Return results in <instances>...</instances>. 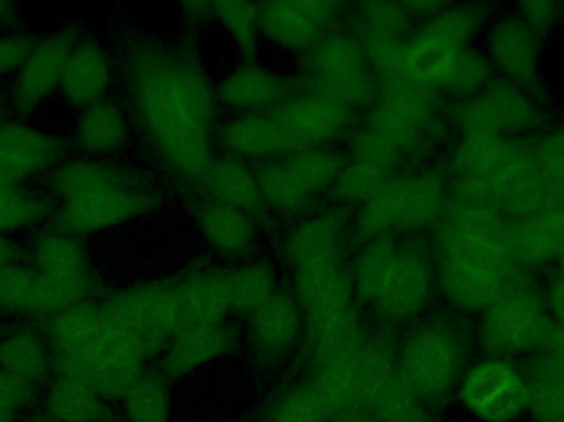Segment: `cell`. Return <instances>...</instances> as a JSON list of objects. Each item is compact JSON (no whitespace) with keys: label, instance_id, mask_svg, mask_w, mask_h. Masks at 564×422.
<instances>
[{"label":"cell","instance_id":"obj_25","mask_svg":"<svg viewBox=\"0 0 564 422\" xmlns=\"http://www.w3.org/2000/svg\"><path fill=\"white\" fill-rule=\"evenodd\" d=\"M115 78L116 62L108 46L83 32L66 62L59 101L73 111H82L109 98Z\"/></svg>","mask_w":564,"mask_h":422},{"label":"cell","instance_id":"obj_27","mask_svg":"<svg viewBox=\"0 0 564 422\" xmlns=\"http://www.w3.org/2000/svg\"><path fill=\"white\" fill-rule=\"evenodd\" d=\"M299 86L254 63L231 69L217 88L218 105L237 116L263 115L291 98Z\"/></svg>","mask_w":564,"mask_h":422},{"label":"cell","instance_id":"obj_50","mask_svg":"<svg viewBox=\"0 0 564 422\" xmlns=\"http://www.w3.org/2000/svg\"><path fill=\"white\" fill-rule=\"evenodd\" d=\"M22 10L17 3L0 0V30L17 29L22 23Z\"/></svg>","mask_w":564,"mask_h":422},{"label":"cell","instance_id":"obj_33","mask_svg":"<svg viewBox=\"0 0 564 422\" xmlns=\"http://www.w3.org/2000/svg\"><path fill=\"white\" fill-rule=\"evenodd\" d=\"M195 221L208 248L224 258H241L257 242V218L248 213L207 201L198 208Z\"/></svg>","mask_w":564,"mask_h":422},{"label":"cell","instance_id":"obj_28","mask_svg":"<svg viewBox=\"0 0 564 422\" xmlns=\"http://www.w3.org/2000/svg\"><path fill=\"white\" fill-rule=\"evenodd\" d=\"M510 252L523 272L558 264L564 251V207L546 205L542 210L510 223Z\"/></svg>","mask_w":564,"mask_h":422},{"label":"cell","instance_id":"obj_11","mask_svg":"<svg viewBox=\"0 0 564 422\" xmlns=\"http://www.w3.org/2000/svg\"><path fill=\"white\" fill-rule=\"evenodd\" d=\"M23 259L35 272L39 284L36 318L46 322L68 309L95 301L98 274L85 239L46 225L33 232Z\"/></svg>","mask_w":564,"mask_h":422},{"label":"cell","instance_id":"obj_32","mask_svg":"<svg viewBox=\"0 0 564 422\" xmlns=\"http://www.w3.org/2000/svg\"><path fill=\"white\" fill-rule=\"evenodd\" d=\"M231 344L234 337L225 324L182 328L165 348L162 370L171 378L185 377L224 357Z\"/></svg>","mask_w":564,"mask_h":422},{"label":"cell","instance_id":"obj_13","mask_svg":"<svg viewBox=\"0 0 564 422\" xmlns=\"http://www.w3.org/2000/svg\"><path fill=\"white\" fill-rule=\"evenodd\" d=\"M467 355L466 338L456 325L427 322L404 342L397 371L421 403H441L459 387Z\"/></svg>","mask_w":564,"mask_h":422},{"label":"cell","instance_id":"obj_53","mask_svg":"<svg viewBox=\"0 0 564 422\" xmlns=\"http://www.w3.org/2000/svg\"><path fill=\"white\" fill-rule=\"evenodd\" d=\"M398 422H440V421L434 420V418L431 416L430 413H426V411L423 410V407H417L416 410L411 411L410 414H406V416H404L403 420H400Z\"/></svg>","mask_w":564,"mask_h":422},{"label":"cell","instance_id":"obj_42","mask_svg":"<svg viewBox=\"0 0 564 422\" xmlns=\"http://www.w3.org/2000/svg\"><path fill=\"white\" fill-rule=\"evenodd\" d=\"M533 154L539 165L540 178L546 202L564 207V128L542 131L532 138Z\"/></svg>","mask_w":564,"mask_h":422},{"label":"cell","instance_id":"obj_58","mask_svg":"<svg viewBox=\"0 0 564 422\" xmlns=\"http://www.w3.org/2000/svg\"><path fill=\"white\" fill-rule=\"evenodd\" d=\"M563 128H564V93H563Z\"/></svg>","mask_w":564,"mask_h":422},{"label":"cell","instance_id":"obj_43","mask_svg":"<svg viewBox=\"0 0 564 422\" xmlns=\"http://www.w3.org/2000/svg\"><path fill=\"white\" fill-rule=\"evenodd\" d=\"M39 284L25 259L0 268V312L36 318Z\"/></svg>","mask_w":564,"mask_h":422},{"label":"cell","instance_id":"obj_5","mask_svg":"<svg viewBox=\"0 0 564 422\" xmlns=\"http://www.w3.org/2000/svg\"><path fill=\"white\" fill-rule=\"evenodd\" d=\"M444 172L451 198L482 205L509 223L549 205L532 138L459 136Z\"/></svg>","mask_w":564,"mask_h":422},{"label":"cell","instance_id":"obj_37","mask_svg":"<svg viewBox=\"0 0 564 422\" xmlns=\"http://www.w3.org/2000/svg\"><path fill=\"white\" fill-rule=\"evenodd\" d=\"M529 411L535 422L564 414V355L542 351L527 371Z\"/></svg>","mask_w":564,"mask_h":422},{"label":"cell","instance_id":"obj_15","mask_svg":"<svg viewBox=\"0 0 564 422\" xmlns=\"http://www.w3.org/2000/svg\"><path fill=\"white\" fill-rule=\"evenodd\" d=\"M447 125L457 136L530 139L545 131L546 108L539 93L496 78L473 98L456 102Z\"/></svg>","mask_w":564,"mask_h":422},{"label":"cell","instance_id":"obj_6","mask_svg":"<svg viewBox=\"0 0 564 422\" xmlns=\"http://www.w3.org/2000/svg\"><path fill=\"white\" fill-rule=\"evenodd\" d=\"M53 374L82 381L102 400L124 398L144 375L145 355L89 301L45 322Z\"/></svg>","mask_w":564,"mask_h":422},{"label":"cell","instance_id":"obj_55","mask_svg":"<svg viewBox=\"0 0 564 422\" xmlns=\"http://www.w3.org/2000/svg\"><path fill=\"white\" fill-rule=\"evenodd\" d=\"M556 266H558V271L564 274V251L562 252V256H560L558 264Z\"/></svg>","mask_w":564,"mask_h":422},{"label":"cell","instance_id":"obj_8","mask_svg":"<svg viewBox=\"0 0 564 422\" xmlns=\"http://www.w3.org/2000/svg\"><path fill=\"white\" fill-rule=\"evenodd\" d=\"M361 245L350 268L355 299L387 322L420 317L437 288L430 246L414 238H378Z\"/></svg>","mask_w":564,"mask_h":422},{"label":"cell","instance_id":"obj_44","mask_svg":"<svg viewBox=\"0 0 564 422\" xmlns=\"http://www.w3.org/2000/svg\"><path fill=\"white\" fill-rule=\"evenodd\" d=\"M122 400L131 422H169L171 394L161 377L142 375Z\"/></svg>","mask_w":564,"mask_h":422},{"label":"cell","instance_id":"obj_46","mask_svg":"<svg viewBox=\"0 0 564 422\" xmlns=\"http://www.w3.org/2000/svg\"><path fill=\"white\" fill-rule=\"evenodd\" d=\"M516 15L545 42L550 36L555 35L556 30L564 22V3L546 2V0H535V2H522L516 7Z\"/></svg>","mask_w":564,"mask_h":422},{"label":"cell","instance_id":"obj_17","mask_svg":"<svg viewBox=\"0 0 564 422\" xmlns=\"http://www.w3.org/2000/svg\"><path fill=\"white\" fill-rule=\"evenodd\" d=\"M344 159L330 149L299 152L267 162L258 172L267 210L299 215L332 192Z\"/></svg>","mask_w":564,"mask_h":422},{"label":"cell","instance_id":"obj_7","mask_svg":"<svg viewBox=\"0 0 564 422\" xmlns=\"http://www.w3.org/2000/svg\"><path fill=\"white\" fill-rule=\"evenodd\" d=\"M351 116L345 106L314 89L297 91L263 115L235 116L217 131L225 155L267 162L299 152L328 149L348 131Z\"/></svg>","mask_w":564,"mask_h":422},{"label":"cell","instance_id":"obj_24","mask_svg":"<svg viewBox=\"0 0 564 422\" xmlns=\"http://www.w3.org/2000/svg\"><path fill=\"white\" fill-rule=\"evenodd\" d=\"M292 295L305 327L357 311L350 268L345 258L292 271Z\"/></svg>","mask_w":564,"mask_h":422},{"label":"cell","instance_id":"obj_18","mask_svg":"<svg viewBox=\"0 0 564 422\" xmlns=\"http://www.w3.org/2000/svg\"><path fill=\"white\" fill-rule=\"evenodd\" d=\"M82 35L78 25L65 23L36 36L6 93L7 105L15 118H35L58 96L69 53Z\"/></svg>","mask_w":564,"mask_h":422},{"label":"cell","instance_id":"obj_52","mask_svg":"<svg viewBox=\"0 0 564 422\" xmlns=\"http://www.w3.org/2000/svg\"><path fill=\"white\" fill-rule=\"evenodd\" d=\"M328 422H375V420L365 410H348Z\"/></svg>","mask_w":564,"mask_h":422},{"label":"cell","instance_id":"obj_26","mask_svg":"<svg viewBox=\"0 0 564 422\" xmlns=\"http://www.w3.org/2000/svg\"><path fill=\"white\" fill-rule=\"evenodd\" d=\"M132 119L128 108L112 98L102 99L76 112L69 132V149L79 158L112 161L129 145Z\"/></svg>","mask_w":564,"mask_h":422},{"label":"cell","instance_id":"obj_57","mask_svg":"<svg viewBox=\"0 0 564 422\" xmlns=\"http://www.w3.org/2000/svg\"><path fill=\"white\" fill-rule=\"evenodd\" d=\"M29 422H52L50 420H42V418H36V420H32V421H29Z\"/></svg>","mask_w":564,"mask_h":422},{"label":"cell","instance_id":"obj_36","mask_svg":"<svg viewBox=\"0 0 564 422\" xmlns=\"http://www.w3.org/2000/svg\"><path fill=\"white\" fill-rule=\"evenodd\" d=\"M50 221L52 205L45 192L0 178V238L36 232Z\"/></svg>","mask_w":564,"mask_h":422},{"label":"cell","instance_id":"obj_1","mask_svg":"<svg viewBox=\"0 0 564 422\" xmlns=\"http://www.w3.org/2000/svg\"><path fill=\"white\" fill-rule=\"evenodd\" d=\"M128 111L159 164L185 184H200L217 145V89L188 50L128 35L119 55Z\"/></svg>","mask_w":564,"mask_h":422},{"label":"cell","instance_id":"obj_45","mask_svg":"<svg viewBox=\"0 0 564 422\" xmlns=\"http://www.w3.org/2000/svg\"><path fill=\"white\" fill-rule=\"evenodd\" d=\"M327 411L315 397L314 391L305 387L284 394L273 408L267 422H328Z\"/></svg>","mask_w":564,"mask_h":422},{"label":"cell","instance_id":"obj_38","mask_svg":"<svg viewBox=\"0 0 564 422\" xmlns=\"http://www.w3.org/2000/svg\"><path fill=\"white\" fill-rule=\"evenodd\" d=\"M46 411L52 422H101L106 408L88 385L56 377L46 394Z\"/></svg>","mask_w":564,"mask_h":422},{"label":"cell","instance_id":"obj_3","mask_svg":"<svg viewBox=\"0 0 564 422\" xmlns=\"http://www.w3.org/2000/svg\"><path fill=\"white\" fill-rule=\"evenodd\" d=\"M510 223L496 212L451 198L433 228L437 289L453 307L482 314L520 274L509 242Z\"/></svg>","mask_w":564,"mask_h":422},{"label":"cell","instance_id":"obj_9","mask_svg":"<svg viewBox=\"0 0 564 422\" xmlns=\"http://www.w3.org/2000/svg\"><path fill=\"white\" fill-rule=\"evenodd\" d=\"M441 99L400 83H380L373 105L351 134L350 158L394 174L430 151L443 134Z\"/></svg>","mask_w":564,"mask_h":422},{"label":"cell","instance_id":"obj_56","mask_svg":"<svg viewBox=\"0 0 564 422\" xmlns=\"http://www.w3.org/2000/svg\"><path fill=\"white\" fill-rule=\"evenodd\" d=\"M546 422H564V414H562V416H558V418H553V420H550Z\"/></svg>","mask_w":564,"mask_h":422},{"label":"cell","instance_id":"obj_21","mask_svg":"<svg viewBox=\"0 0 564 422\" xmlns=\"http://www.w3.org/2000/svg\"><path fill=\"white\" fill-rule=\"evenodd\" d=\"M345 10L338 2L261 3V35L284 52L305 55L337 32Z\"/></svg>","mask_w":564,"mask_h":422},{"label":"cell","instance_id":"obj_31","mask_svg":"<svg viewBox=\"0 0 564 422\" xmlns=\"http://www.w3.org/2000/svg\"><path fill=\"white\" fill-rule=\"evenodd\" d=\"M200 184L208 201L215 204L248 213L254 218L267 210L258 172L241 159L230 155L215 159Z\"/></svg>","mask_w":564,"mask_h":422},{"label":"cell","instance_id":"obj_14","mask_svg":"<svg viewBox=\"0 0 564 422\" xmlns=\"http://www.w3.org/2000/svg\"><path fill=\"white\" fill-rule=\"evenodd\" d=\"M302 86L335 99L355 115L373 105L380 83L358 40L337 30L305 53Z\"/></svg>","mask_w":564,"mask_h":422},{"label":"cell","instance_id":"obj_19","mask_svg":"<svg viewBox=\"0 0 564 422\" xmlns=\"http://www.w3.org/2000/svg\"><path fill=\"white\" fill-rule=\"evenodd\" d=\"M63 136L33 119L7 118L0 126V178L12 184L45 182L68 158Z\"/></svg>","mask_w":564,"mask_h":422},{"label":"cell","instance_id":"obj_23","mask_svg":"<svg viewBox=\"0 0 564 422\" xmlns=\"http://www.w3.org/2000/svg\"><path fill=\"white\" fill-rule=\"evenodd\" d=\"M416 19L421 17L414 2H361L351 9L348 32L367 53L378 79L390 68L398 50L413 32Z\"/></svg>","mask_w":564,"mask_h":422},{"label":"cell","instance_id":"obj_16","mask_svg":"<svg viewBox=\"0 0 564 422\" xmlns=\"http://www.w3.org/2000/svg\"><path fill=\"white\" fill-rule=\"evenodd\" d=\"M112 324L145 355L165 351L177 334L174 282L152 281L128 285L101 301Z\"/></svg>","mask_w":564,"mask_h":422},{"label":"cell","instance_id":"obj_41","mask_svg":"<svg viewBox=\"0 0 564 422\" xmlns=\"http://www.w3.org/2000/svg\"><path fill=\"white\" fill-rule=\"evenodd\" d=\"M208 17L217 20L230 36L238 52L253 58L260 46L261 3L253 2H210Z\"/></svg>","mask_w":564,"mask_h":422},{"label":"cell","instance_id":"obj_4","mask_svg":"<svg viewBox=\"0 0 564 422\" xmlns=\"http://www.w3.org/2000/svg\"><path fill=\"white\" fill-rule=\"evenodd\" d=\"M45 185L50 225L82 239L144 218L161 205L148 175L115 161L68 155Z\"/></svg>","mask_w":564,"mask_h":422},{"label":"cell","instance_id":"obj_2","mask_svg":"<svg viewBox=\"0 0 564 422\" xmlns=\"http://www.w3.org/2000/svg\"><path fill=\"white\" fill-rule=\"evenodd\" d=\"M486 3H441L421 20L378 83H400L437 99L466 101L496 79L474 40L489 25Z\"/></svg>","mask_w":564,"mask_h":422},{"label":"cell","instance_id":"obj_35","mask_svg":"<svg viewBox=\"0 0 564 422\" xmlns=\"http://www.w3.org/2000/svg\"><path fill=\"white\" fill-rule=\"evenodd\" d=\"M254 344L267 355L284 354L301 332L302 315L294 295L278 291L250 315Z\"/></svg>","mask_w":564,"mask_h":422},{"label":"cell","instance_id":"obj_40","mask_svg":"<svg viewBox=\"0 0 564 422\" xmlns=\"http://www.w3.org/2000/svg\"><path fill=\"white\" fill-rule=\"evenodd\" d=\"M227 279L231 312H238L248 317L280 291L273 268L264 262L241 266L234 271H227Z\"/></svg>","mask_w":564,"mask_h":422},{"label":"cell","instance_id":"obj_12","mask_svg":"<svg viewBox=\"0 0 564 422\" xmlns=\"http://www.w3.org/2000/svg\"><path fill=\"white\" fill-rule=\"evenodd\" d=\"M552 331L545 292L522 271L480 314L479 342L489 357L512 361L542 354Z\"/></svg>","mask_w":564,"mask_h":422},{"label":"cell","instance_id":"obj_34","mask_svg":"<svg viewBox=\"0 0 564 422\" xmlns=\"http://www.w3.org/2000/svg\"><path fill=\"white\" fill-rule=\"evenodd\" d=\"M0 370L36 387L53 371L52 348L45 334L19 327L0 337Z\"/></svg>","mask_w":564,"mask_h":422},{"label":"cell","instance_id":"obj_47","mask_svg":"<svg viewBox=\"0 0 564 422\" xmlns=\"http://www.w3.org/2000/svg\"><path fill=\"white\" fill-rule=\"evenodd\" d=\"M36 35L29 30H0V82H10L25 62Z\"/></svg>","mask_w":564,"mask_h":422},{"label":"cell","instance_id":"obj_39","mask_svg":"<svg viewBox=\"0 0 564 422\" xmlns=\"http://www.w3.org/2000/svg\"><path fill=\"white\" fill-rule=\"evenodd\" d=\"M393 175L397 174L383 165L364 159L348 158L341 165L330 194L337 198L338 204L360 208L371 201Z\"/></svg>","mask_w":564,"mask_h":422},{"label":"cell","instance_id":"obj_10","mask_svg":"<svg viewBox=\"0 0 564 422\" xmlns=\"http://www.w3.org/2000/svg\"><path fill=\"white\" fill-rule=\"evenodd\" d=\"M451 202L444 169L401 171L358 208L355 236L361 242L378 238H413L433 229Z\"/></svg>","mask_w":564,"mask_h":422},{"label":"cell","instance_id":"obj_30","mask_svg":"<svg viewBox=\"0 0 564 422\" xmlns=\"http://www.w3.org/2000/svg\"><path fill=\"white\" fill-rule=\"evenodd\" d=\"M348 226L338 212H321L299 223L284 241L292 271L345 258Z\"/></svg>","mask_w":564,"mask_h":422},{"label":"cell","instance_id":"obj_51","mask_svg":"<svg viewBox=\"0 0 564 422\" xmlns=\"http://www.w3.org/2000/svg\"><path fill=\"white\" fill-rule=\"evenodd\" d=\"M23 258L22 249L15 239L0 238V268Z\"/></svg>","mask_w":564,"mask_h":422},{"label":"cell","instance_id":"obj_54","mask_svg":"<svg viewBox=\"0 0 564 422\" xmlns=\"http://www.w3.org/2000/svg\"><path fill=\"white\" fill-rule=\"evenodd\" d=\"M9 105H7V98L6 95H2L0 93V126H2V122L6 121L7 118H9Z\"/></svg>","mask_w":564,"mask_h":422},{"label":"cell","instance_id":"obj_20","mask_svg":"<svg viewBox=\"0 0 564 422\" xmlns=\"http://www.w3.org/2000/svg\"><path fill=\"white\" fill-rule=\"evenodd\" d=\"M457 388L467 413L482 422H510L529 411L525 371L510 360L477 361L464 371Z\"/></svg>","mask_w":564,"mask_h":422},{"label":"cell","instance_id":"obj_48","mask_svg":"<svg viewBox=\"0 0 564 422\" xmlns=\"http://www.w3.org/2000/svg\"><path fill=\"white\" fill-rule=\"evenodd\" d=\"M35 387L0 370V422H13L17 413L29 407Z\"/></svg>","mask_w":564,"mask_h":422},{"label":"cell","instance_id":"obj_29","mask_svg":"<svg viewBox=\"0 0 564 422\" xmlns=\"http://www.w3.org/2000/svg\"><path fill=\"white\" fill-rule=\"evenodd\" d=\"M172 282L177 302V332L225 324L231 314L227 272L198 269Z\"/></svg>","mask_w":564,"mask_h":422},{"label":"cell","instance_id":"obj_49","mask_svg":"<svg viewBox=\"0 0 564 422\" xmlns=\"http://www.w3.org/2000/svg\"><path fill=\"white\" fill-rule=\"evenodd\" d=\"M543 292L553 322L552 335L564 338V274L555 272L549 284L543 288Z\"/></svg>","mask_w":564,"mask_h":422},{"label":"cell","instance_id":"obj_22","mask_svg":"<svg viewBox=\"0 0 564 422\" xmlns=\"http://www.w3.org/2000/svg\"><path fill=\"white\" fill-rule=\"evenodd\" d=\"M486 56L497 79L542 95L543 42L516 15L489 22Z\"/></svg>","mask_w":564,"mask_h":422}]
</instances>
